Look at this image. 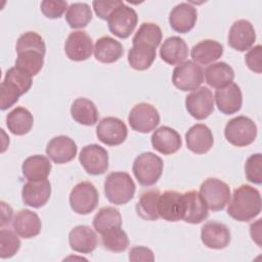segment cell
Here are the masks:
<instances>
[{
  "label": "cell",
  "mask_w": 262,
  "mask_h": 262,
  "mask_svg": "<svg viewBox=\"0 0 262 262\" xmlns=\"http://www.w3.org/2000/svg\"><path fill=\"white\" fill-rule=\"evenodd\" d=\"M187 148L196 155L207 154L214 144V136L211 129L205 124H195L185 133Z\"/></svg>",
  "instance_id": "cell-21"
},
{
  "label": "cell",
  "mask_w": 262,
  "mask_h": 262,
  "mask_svg": "<svg viewBox=\"0 0 262 262\" xmlns=\"http://www.w3.org/2000/svg\"><path fill=\"white\" fill-rule=\"evenodd\" d=\"M158 213L160 218L169 222H177L182 220V193L175 190H167L160 194L158 201Z\"/></svg>",
  "instance_id": "cell-19"
},
{
  "label": "cell",
  "mask_w": 262,
  "mask_h": 262,
  "mask_svg": "<svg viewBox=\"0 0 262 262\" xmlns=\"http://www.w3.org/2000/svg\"><path fill=\"white\" fill-rule=\"evenodd\" d=\"M201 239L209 249L222 250L229 245L231 234L225 224L217 221H208L201 228Z\"/></svg>",
  "instance_id": "cell-15"
},
{
  "label": "cell",
  "mask_w": 262,
  "mask_h": 262,
  "mask_svg": "<svg viewBox=\"0 0 262 262\" xmlns=\"http://www.w3.org/2000/svg\"><path fill=\"white\" fill-rule=\"evenodd\" d=\"M78 147L69 136L58 135L49 140L46 145V154L55 164H66L75 159Z\"/></svg>",
  "instance_id": "cell-16"
},
{
  "label": "cell",
  "mask_w": 262,
  "mask_h": 262,
  "mask_svg": "<svg viewBox=\"0 0 262 262\" xmlns=\"http://www.w3.org/2000/svg\"><path fill=\"white\" fill-rule=\"evenodd\" d=\"M162 30L155 23H142L135 33L132 43L133 45H145L157 48L162 41Z\"/></svg>",
  "instance_id": "cell-36"
},
{
  "label": "cell",
  "mask_w": 262,
  "mask_h": 262,
  "mask_svg": "<svg viewBox=\"0 0 262 262\" xmlns=\"http://www.w3.org/2000/svg\"><path fill=\"white\" fill-rule=\"evenodd\" d=\"M160 190L152 188L143 191L135 206L137 215L147 221H156L160 218L158 213V201L160 198Z\"/></svg>",
  "instance_id": "cell-33"
},
{
  "label": "cell",
  "mask_w": 262,
  "mask_h": 262,
  "mask_svg": "<svg viewBox=\"0 0 262 262\" xmlns=\"http://www.w3.org/2000/svg\"><path fill=\"white\" fill-rule=\"evenodd\" d=\"M204 82V71L192 60L178 64L172 74L173 85L181 91H193Z\"/></svg>",
  "instance_id": "cell-8"
},
{
  "label": "cell",
  "mask_w": 262,
  "mask_h": 262,
  "mask_svg": "<svg viewBox=\"0 0 262 262\" xmlns=\"http://www.w3.org/2000/svg\"><path fill=\"white\" fill-rule=\"evenodd\" d=\"M52 165L49 159L42 155L28 157L21 165V172L29 181L46 180L51 172Z\"/></svg>",
  "instance_id": "cell-28"
},
{
  "label": "cell",
  "mask_w": 262,
  "mask_h": 262,
  "mask_svg": "<svg viewBox=\"0 0 262 262\" xmlns=\"http://www.w3.org/2000/svg\"><path fill=\"white\" fill-rule=\"evenodd\" d=\"M138 21L137 12L122 2L107 18L110 32L121 39L128 38L136 28Z\"/></svg>",
  "instance_id": "cell-7"
},
{
  "label": "cell",
  "mask_w": 262,
  "mask_h": 262,
  "mask_svg": "<svg viewBox=\"0 0 262 262\" xmlns=\"http://www.w3.org/2000/svg\"><path fill=\"white\" fill-rule=\"evenodd\" d=\"M4 80L13 84L21 92L23 95L30 90L33 84L32 76L23 72L16 67H12L6 71Z\"/></svg>",
  "instance_id": "cell-42"
},
{
  "label": "cell",
  "mask_w": 262,
  "mask_h": 262,
  "mask_svg": "<svg viewBox=\"0 0 262 262\" xmlns=\"http://www.w3.org/2000/svg\"><path fill=\"white\" fill-rule=\"evenodd\" d=\"M214 100L218 110L224 115H233L237 113L243 104V94L239 86L236 83L217 89L214 95Z\"/></svg>",
  "instance_id": "cell-18"
},
{
  "label": "cell",
  "mask_w": 262,
  "mask_h": 262,
  "mask_svg": "<svg viewBox=\"0 0 262 262\" xmlns=\"http://www.w3.org/2000/svg\"><path fill=\"white\" fill-rule=\"evenodd\" d=\"M226 140L237 147L252 144L257 137V126L255 122L245 116H237L227 122L224 128Z\"/></svg>",
  "instance_id": "cell-4"
},
{
  "label": "cell",
  "mask_w": 262,
  "mask_h": 262,
  "mask_svg": "<svg viewBox=\"0 0 262 262\" xmlns=\"http://www.w3.org/2000/svg\"><path fill=\"white\" fill-rule=\"evenodd\" d=\"M160 56L166 63L170 66H178L184 62L188 56L187 44L182 38L171 36L161 45Z\"/></svg>",
  "instance_id": "cell-26"
},
{
  "label": "cell",
  "mask_w": 262,
  "mask_h": 262,
  "mask_svg": "<svg viewBox=\"0 0 262 262\" xmlns=\"http://www.w3.org/2000/svg\"><path fill=\"white\" fill-rule=\"evenodd\" d=\"M223 54V46L216 40L206 39L203 40L191 48L190 55L192 61L199 66L211 64L219 59Z\"/></svg>",
  "instance_id": "cell-27"
},
{
  "label": "cell",
  "mask_w": 262,
  "mask_h": 262,
  "mask_svg": "<svg viewBox=\"0 0 262 262\" xmlns=\"http://www.w3.org/2000/svg\"><path fill=\"white\" fill-rule=\"evenodd\" d=\"M123 1L119 0H106V1H101V0H95L92 2V6L94 9L95 14L104 20H107L110 17L111 13L122 3Z\"/></svg>",
  "instance_id": "cell-46"
},
{
  "label": "cell",
  "mask_w": 262,
  "mask_h": 262,
  "mask_svg": "<svg viewBox=\"0 0 262 262\" xmlns=\"http://www.w3.org/2000/svg\"><path fill=\"white\" fill-rule=\"evenodd\" d=\"M0 205H1V222H0V225H1V227H3L5 225H8L11 222L12 216H13V210L4 201H1Z\"/></svg>",
  "instance_id": "cell-49"
},
{
  "label": "cell",
  "mask_w": 262,
  "mask_h": 262,
  "mask_svg": "<svg viewBox=\"0 0 262 262\" xmlns=\"http://www.w3.org/2000/svg\"><path fill=\"white\" fill-rule=\"evenodd\" d=\"M261 219H258L256 222L250 225L251 237L259 247H261Z\"/></svg>",
  "instance_id": "cell-50"
},
{
  "label": "cell",
  "mask_w": 262,
  "mask_h": 262,
  "mask_svg": "<svg viewBox=\"0 0 262 262\" xmlns=\"http://www.w3.org/2000/svg\"><path fill=\"white\" fill-rule=\"evenodd\" d=\"M129 260L133 262H136V261L152 262L155 260V256L150 249L142 246H137V247H133L130 250Z\"/></svg>",
  "instance_id": "cell-48"
},
{
  "label": "cell",
  "mask_w": 262,
  "mask_h": 262,
  "mask_svg": "<svg viewBox=\"0 0 262 262\" xmlns=\"http://www.w3.org/2000/svg\"><path fill=\"white\" fill-rule=\"evenodd\" d=\"M103 190L110 203L114 205H125L133 199L136 186L127 172L117 171L106 176Z\"/></svg>",
  "instance_id": "cell-2"
},
{
  "label": "cell",
  "mask_w": 262,
  "mask_h": 262,
  "mask_svg": "<svg viewBox=\"0 0 262 262\" xmlns=\"http://www.w3.org/2000/svg\"><path fill=\"white\" fill-rule=\"evenodd\" d=\"M156 49L145 45H133L128 52V62L136 71H145L156 59Z\"/></svg>",
  "instance_id": "cell-34"
},
{
  "label": "cell",
  "mask_w": 262,
  "mask_h": 262,
  "mask_svg": "<svg viewBox=\"0 0 262 262\" xmlns=\"http://www.w3.org/2000/svg\"><path fill=\"white\" fill-rule=\"evenodd\" d=\"M51 195V184L46 180L29 181L23 186L21 199L25 205L33 208L43 207Z\"/></svg>",
  "instance_id": "cell-24"
},
{
  "label": "cell",
  "mask_w": 262,
  "mask_h": 262,
  "mask_svg": "<svg viewBox=\"0 0 262 262\" xmlns=\"http://www.w3.org/2000/svg\"><path fill=\"white\" fill-rule=\"evenodd\" d=\"M94 50L91 37L85 31H75L70 33L64 43L67 56L74 61L88 59Z\"/></svg>",
  "instance_id": "cell-13"
},
{
  "label": "cell",
  "mask_w": 262,
  "mask_h": 262,
  "mask_svg": "<svg viewBox=\"0 0 262 262\" xmlns=\"http://www.w3.org/2000/svg\"><path fill=\"white\" fill-rule=\"evenodd\" d=\"M41 11L47 18H59L62 16L66 9H68L67 1L44 0L41 2Z\"/></svg>",
  "instance_id": "cell-45"
},
{
  "label": "cell",
  "mask_w": 262,
  "mask_h": 262,
  "mask_svg": "<svg viewBox=\"0 0 262 262\" xmlns=\"http://www.w3.org/2000/svg\"><path fill=\"white\" fill-rule=\"evenodd\" d=\"M69 201L75 213L87 215L96 209L99 202V194L91 182L82 181L72 188Z\"/></svg>",
  "instance_id": "cell-5"
},
{
  "label": "cell",
  "mask_w": 262,
  "mask_h": 262,
  "mask_svg": "<svg viewBox=\"0 0 262 262\" xmlns=\"http://www.w3.org/2000/svg\"><path fill=\"white\" fill-rule=\"evenodd\" d=\"M206 83L215 89H220L234 79L233 69L224 61H218L209 64L205 70Z\"/></svg>",
  "instance_id": "cell-30"
},
{
  "label": "cell",
  "mask_w": 262,
  "mask_h": 262,
  "mask_svg": "<svg viewBox=\"0 0 262 262\" xmlns=\"http://www.w3.org/2000/svg\"><path fill=\"white\" fill-rule=\"evenodd\" d=\"M150 141L152 147L165 156L177 152L182 146L180 134L169 126H162L156 129L150 137Z\"/></svg>",
  "instance_id": "cell-20"
},
{
  "label": "cell",
  "mask_w": 262,
  "mask_h": 262,
  "mask_svg": "<svg viewBox=\"0 0 262 262\" xmlns=\"http://www.w3.org/2000/svg\"><path fill=\"white\" fill-rule=\"evenodd\" d=\"M101 244L107 251L121 253L128 248L129 238L121 227H114L101 233Z\"/></svg>",
  "instance_id": "cell-39"
},
{
  "label": "cell",
  "mask_w": 262,
  "mask_h": 262,
  "mask_svg": "<svg viewBox=\"0 0 262 262\" xmlns=\"http://www.w3.org/2000/svg\"><path fill=\"white\" fill-rule=\"evenodd\" d=\"M33 124L34 118L32 113L24 106H16L6 116V126L8 130L17 136L29 133Z\"/></svg>",
  "instance_id": "cell-32"
},
{
  "label": "cell",
  "mask_w": 262,
  "mask_h": 262,
  "mask_svg": "<svg viewBox=\"0 0 262 262\" xmlns=\"http://www.w3.org/2000/svg\"><path fill=\"white\" fill-rule=\"evenodd\" d=\"M71 116L81 125L93 126L98 121L99 113L92 100L85 97H79L72 103Z\"/></svg>",
  "instance_id": "cell-31"
},
{
  "label": "cell",
  "mask_w": 262,
  "mask_h": 262,
  "mask_svg": "<svg viewBox=\"0 0 262 262\" xmlns=\"http://www.w3.org/2000/svg\"><path fill=\"white\" fill-rule=\"evenodd\" d=\"M23 94L11 83L3 80L0 86V98H1V111H5L11 107L18 101V98Z\"/></svg>",
  "instance_id": "cell-44"
},
{
  "label": "cell",
  "mask_w": 262,
  "mask_h": 262,
  "mask_svg": "<svg viewBox=\"0 0 262 262\" xmlns=\"http://www.w3.org/2000/svg\"><path fill=\"white\" fill-rule=\"evenodd\" d=\"M183 216L182 220L190 224H199L209 216L208 207L202 199L200 192L190 190L182 193Z\"/></svg>",
  "instance_id": "cell-22"
},
{
  "label": "cell",
  "mask_w": 262,
  "mask_h": 262,
  "mask_svg": "<svg viewBox=\"0 0 262 262\" xmlns=\"http://www.w3.org/2000/svg\"><path fill=\"white\" fill-rule=\"evenodd\" d=\"M164 169L163 160L154 152L146 151L137 156L133 162V174L140 185L150 186L158 182Z\"/></svg>",
  "instance_id": "cell-3"
},
{
  "label": "cell",
  "mask_w": 262,
  "mask_h": 262,
  "mask_svg": "<svg viewBox=\"0 0 262 262\" xmlns=\"http://www.w3.org/2000/svg\"><path fill=\"white\" fill-rule=\"evenodd\" d=\"M198 19V11L194 6L187 2H181L174 6L169 14V24L172 30L185 34L193 29Z\"/></svg>",
  "instance_id": "cell-17"
},
{
  "label": "cell",
  "mask_w": 262,
  "mask_h": 262,
  "mask_svg": "<svg viewBox=\"0 0 262 262\" xmlns=\"http://www.w3.org/2000/svg\"><path fill=\"white\" fill-rule=\"evenodd\" d=\"M92 19L90 6L84 2L72 3L66 12V20L72 29L85 28Z\"/></svg>",
  "instance_id": "cell-37"
},
{
  "label": "cell",
  "mask_w": 262,
  "mask_h": 262,
  "mask_svg": "<svg viewBox=\"0 0 262 262\" xmlns=\"http://www.w3.org/2000/svg\"><path fill=\"white\" fill-rule=\"evenodd\" d=\"M15 50H16L17 54L20 52H24V51L33 50V51H38V52L42 53L43 55H45L46 45H45L43 38L38 33L29 31V32L21 34L18 37L16 46H15Z\"/></svg>",
  "instance_id": "cell-40"
},
{
  "label": "cell",
  "mask_w": 262,
  "mask_h": 262,
  "mask_svg": "<svg viewBox=\"0 0 262 262\" xmlns=\"http://www.w3.org/2000/svg\"><path fill=\"white\" fill-rule=\"evenodd\" d=\"M14 231L23 238L29 239L37 236L41 232L42 223L37 213L24 209L16 213L12 220Z\"/></svg>",
  "instance_id": "cell-25"
},
{
  "label": "cell",
  "mask_w": 262,
  "mask_h": 262,
  "mask_svg": "<svg viewBox=\"0 0 262 262\" xmlns=\"http://www.w3.org/2000/svg\"><path fill=\"white\" fill-rule=\"evenodd\" d=\"M128 122L134 131L148 133L159 125L160 114L152 104L140 102L135 104L130 111Z\"/></svg>",
  "instance_id": "cell-9"
},
{
  "label": "cell",
  "mask_w": 262,
  "mask_h": 262,
  "mask_svg": "<svg viewBox=\"0 0 262 262\" xmlns=\"http://www.w3.org/2000/svg\"><path fill=\"white\" fill-rule=\"evenodd\" d=\"M43 64L44 55L38 51L29 50L17 54L14 67L34 77L42 70Z\"/></svg>",
  "instance_id": "cell-38"
},
{
  "label": "cell",
  "mask_w": 262,
  "mask_h": 262,
  "mask_svg": "<svg viewBox=\"0 0 262 262\" xmlns=\"http://www.w3.org/2000/svg\"><path fill=\"white\" fill-rule=\"evenodd\" d=\"M17 235L10 229L2 228L0 230V257L2 259L11 258L18 252L20 241Z\"/></svg>",
  "instance_id": "cell-41"
},
{
  "label": "cell",
  "mask_w": 262,
  "mask_h": 262,
  "mask_svg": "<svg viewBox=\"0 0 262 262\" xmlns=\"http://www.w3.org/2000/svg\"><path fill=\"white\" fill-rule=\"evenodd\" d=\"M245 175L250 182L260 185L262 183V155H251L245 163Z\"/></svg>",
  "instance_id": "cell-43"
},
{
  "label": "cell",
  "mask_w": 262,
  "mask_h": 262,
  "mask_svg": "<svg viewBox=\"0 0 262 262\" xmlns=\"http://www.w3.org/2000/svg\"><path fill=\"white\" fill-rule=\"evenodd\" d=\"M188 114L196 120H205L214 112V97L208 87H200L185 97Z\"/></svg>",
  "instance_id": "cell-11"
},
{
  "label": "cell",
  "mask_w": 262,
  "mask_h": 262,
  "mask_svg": "<svg viewBox=\"0 0 262 262\" xmlns=\"http://www.w3.org/2000/svg\"><path fill=\"white\" fill-rule=\"evenodd\" d=\"M79 161L90 175H101L108 169V154L101 145L92 143L85 145L79 155Z\"/></svg>",
  "instance_id": "cell-10"
},
{
  "label": "cell",
  "mask_w": 262,
  "mask_h": 262,
  "mask_svg": "<svg viewBox=\"0 0 262 262\" xmlns=\"http://www.w3.org/2000/svg\"><path fill=\"white\" fill-rule=\"evenodd\" d=\"M93 52L95 59L99 62L113 63L123 56L124 48L118 40L103 36L96 40Z\"/></svg>",
  "instance_id": "cell-29"
},
{
  "label": "cell",
  "mask_w": 262,
  "mask_h": 262,
  "mask_svg": "<svg viewBox=\"0 0 262 262\" xmlns=\"http://www.w3.org/2000/svg\"><path fill=\"white\" fill-rule=\"evenodd\" d=\"M69 245L75 252L90 254L97 247L96 232L88 225H77L69 233Z\"/></svg>",
  "instance_id": "cell-23"
},
{
  "label": "cell",
  "mask_w": 262,
  "mask_h": 262,
  "mask_svg": "<svg viewBox=\"0 0 262 262\" xmlns=\"http://www.w3.org/2000/svg\"><path fill=\"white\" fill-rule=\"evenodd\" d=\"M92 224L95 231L101 234L111 228L121 227L122 216L115 207H102L93 217Z\"/></svg>",
  "instance_id": "cell-35"
},
{
  "label": "cell",
  "mask_w": 262,
  "mask_h": 262,
  "mask_svg": "<svg viewBox=\"0 0 262 262\" xmlns=\"http://www.w3.org/2000/svg\"><path fill=\"white\" fill-rule=\"evenodd\" d=\"M200 194L212 211H220L225 208L230 200V188L227 183L218 178H208L200 186Z\"/></svg>",
  "instance_id": "cell-6"
},
{
  "label": "cell",
  "mask_w": 262,
  "mask_h": 262,
  "mask_svg": "<svg viewBox=\"0 0 262 262\" xmlns=\"http://www.w3.org/2000/svg\"><path fill=\"white\" fill-rule=\"evenodd\" d=\"M228 203L227 214L239 222H248L261 213V194L248 184L236 187Z\"/></svg>",
  "instance_id": "cell-1"
},
{
  "label": "cell",
  "mask_w": 262,
  "mask_h": 262,
  "mask_svg": "<svg viewBox=\"0 0 262 262\" xmlns=\"http://www.w3.org/2000/svg\"><path fill=\"white\" fill-rule=\"evenodd\" d=\"M227 40L228 45L234 50H249L256 41V33L253 25L247 19L235 20L229 29Z\"/></svg>",
  "instance_id": "cell-14"
},
{
  "label": "cell",
  "mask_w": 262,
  "mask_h": 262,
  "mask_svg": "<svg viewBox=\"0 0 262 262\" xmlns=\"http://www.w3.org/2000/svg\"><path fill=\"white\" fill-rule=\"evenodd\" d=\"M96 136L104 144L116 146L122 144L127 136L126 124L119 118L105 117L100 120L96 127Z\"/></svg>",
  "instance_id": "cell-12"
},
{
  "label": "cell",
  "mask_w": 262,
  "mask_h": 262,
  "mask_svg": "<svg viewBox=\"0 0 262 262\" xmlns=\"http://www.w3.org/2000/svg\"><path fill=\"white\" fill-rule=\"evenodd\" d=\"M262 47L261 45H256L253 48H250L245 56V62L247 67L256 74L262 73Z\"/></svg>",
  "instance_id": "cell-47"
}]
</instances>
